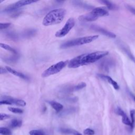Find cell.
<instances>
[{
  "mask_svg": "<svg viewBox=\"0 0 135 135\" xmlns=\"http://www.w3.org/2000/svg\"><path fill=\"white\" fill-rule=\"evenodd\" d=\"M108 51H96L88 54H83L71 59L68 63L69 68H77L83 65L93 63L108 54Z\"/></svg>",
  "mask_w": 135,
  "mask_h": 135,
  "instance_id": "cell-1",
  "label": "cell"
},
{
  "mask_svg": "<svg viewBox=\"0 0 135 135\" xmlns=\"http://www.w3.org/2000/svg\"><path fill=\"white\" fill-rule=\"evenodd\" d=\"M66 14V10L63 8L54 9L50 11L44 17L42 24L45 26L60 23Z\"/></svg>",
  "mask_w": 135,
  "mask_h": 135,
  "instance_id": "cell-2",
  "label": "cell"
},
{
  "mask_svg": "<svg viewBox=\"0 0 135 135\" xmlns=\"http://www.w3.org/2000/svg\"><path fill=\"white\" fill-rule=\"evenodd\" d=\"M99 37V35H90V36H86L84 37H79L78 38H75L73 40H71L68 41L64 43H62L60 47L61 49H67L71 47H73L75 46L82 45L83 44L90 43L94 40H97Z\"/></svg>",
  "mask_w": 135,
  "mask_h": 135,
  "instance_id": "cell-3",
  "label": "cell"
},
{
  "mask_svg": "<svg viewBox=\"0 0 135 135\" xmlns=\"http://www.w3.org/2000/svg\"><path fill=\"white\" fill-rule=\"evenodd\" d=\"M69 62L67 61H60L54 64L49 67L45 70L43 71L41 75L43 78H46L50 75L56 74L60 72L68 63Z\"/></svg>",
  "mask_w": 135,
  "mask_h": 135,
  "instance_id": "cell-4",
  "label": "cell"
},
{
  "mask_svg": "<svg viewBox=\"0 0 135 135\" xmlns=\"http://www.w3.org/2000/svg\"><path fill=\"white\" fill-rule=\"evenodd\" d=\"M75 25V20L73 17L69 18L66 22L65 25L60 30H58L55 34L56 37H62L67 35Z\"/></svg>",
  "mask_w": 135,
  "mask_h": 135,
  "instance_id": "cell-5",
  "label": "cell"
},
{
  "mask_svg": "<svg viewBox=\"0 0 135 135\" xmlns=\"http://www.w3.org/2000/svg\"><path fill=\"white\" fill-rule=\"evenodd\" d=\"M37 1H34V0H23V1H19L16 2L15 3H13L9 6H8L6 8H5L4 10V12L9 13V12H13L16 11L18 8L31 4L32 3H34L37 2Z\"/></svg>",
  "mask_w": 135,
  "mask_h": 135,
  "instance_id": "cell-6",
  "label": "cell"
},
{
  "mask_svg": "<svg viewBox=\"0 0 135 135\" xmlns=\"http://www.w3.org/2000/svg\"><path fill=\"white\" fill-rule=\"evenodd\" d=\"M90 15H91V17L94 21L97 20L99 17L107 16L109 15L107 9L103 7H98L93 8L92 11L89 12Z\"/></svg>",
  "mask_w": 135,
  "mask_h": 135,
  "instance_id": "cell-7",
  "label": "cell"
},
{
  "mask_svg": "<svg viewBox=\"0 0 135 135\" xmlns=\"http://www.w3.org/2000/svg\"><path fill=\"white\" fill-rule=\"evenodd\" d=\"M90 28L93 30V31L98 32L102 34L105 35L109 37L110 38H115L116 37V35L112 33L111 32L107 30H105L104 28L98 26V25H91L90 26Z\"/></svg>",
  "mask_w": 135,
  "mask_h": 135,
  "instance_id": "cell-8",
  "label": "cell"
},
{
  "mask_svg": "<svg viewBox=\"0 0 135 135\" xmlns=\"http://www.w3.org/2000/svg\"><path fill=\"white\" fill-rule=\"evenodd\" d=\"M115 112L119 115L122 117V122L123 124L131 127V121L129 120L128 115L126 113L122 110L121 108L120 107H117L115 110Z\"/></svg>",
  "mask_w": 135,
  "mask_h": 135,
  "instance_id": "cell-9",
  "label": "cell"
},
{
  "mask_svg": "<svg viewBox=\"0 0 135 135\" xmlns=\"http://www.w3.org/2000/svg\"><path fill=\"white\" fill-rule=\"evenodd\" d=\"M113 61L109 59H105L102 61L99 64V68L102 70L108 71L109 69L113 66Z\"/></svg>",
  "mask_w": 135,
  "mask_h": 135,
  "instance_id": "cell-10",
  "label": "cell"
},
{
  "mask_svg": "<svg viewBox=\"0 0 135 135\" xmlns=\"http://www.w3.org/2000/svg\"><path fill=\"white\" fill-rule=\"evenodd\" d=\"M97 75L100 78L107 81L108 83L111 84L113 86V87L114 88V89L115 90H117L119 89L120 87H119V85H118V84L117 83V82H116L114 80H113L110 76L103 74H98Z\"/></svg>",
  "mask_w": 135,
  "mask_h": 135,
  "instance_id": "cell-11",
  "label": "cell"
},
{
  "mask_svg": "<svg viewBox=\"0 0 135 135\" xmlns=\"http://www.w3.org/2000/svg\"><path fill=\"white\" fill-rule=\"evenodd\" d=\"M4 97L5 98L7 99L11 102L12 105L14 104V105H16L17 106L24 107V106H25L26 104V102L23 100L15 99V98H11L9 97H6V96H4Z\"/></svg>",
  "mask_w": 135,
  "mask_h": 135,
  "instance_id": "cell-12",
  "label": "cell"
},
{
  "mask_svg": "<svg viewBox=\"0 0 135 135\" xmlns=\"http://www.w3.org/2000/svg\"><path fill=\"white\" fill-rule=\"evenodd\" d=\"M59 131L63 134L69 135H83L79 131L70 128H60Z\"/></svg>",
  "mask_w": 135,
  "mask_h": 135,
  "instance_id": "cell-13",
  "label": "cell"
},
{
  "mask_svg": "<svg viewBox=\"0 0 135 135\" xmlns=\"http://www.w3.org/2000/svg\"><path fill=\"white\" fill-rule=\"evenodd\" d=\"M5 69L7 70V71L9 73H11V74H13V75L17 76V77H19V78H20L21 79H24V80H28V78L26 75H25L24 74H23L22 73L18 72V71H17L12 69L11 68H10L9 66H5Z\"/></svg>",
  "mask_w": 135,
  "mask_h": 135,
  "instance_id": "cell-14",
  "label": "cell"
},
{
  "mask_svg": "<svg viewBox=\"0 0 135 135\" xmlns=\"http://www.w3.org/2000/svg\"><path fill=\"white\" fill-rule=\"evenodd\" d=\"M49 104L53 108L54 110H55L56 112H60L62 111L63 108V106L62 104L55 101H50L49 102Z\"/></svg>",
  "mask_w": 135,
  "mask_h": 135,
  "instance_id": "cell-15",
  "label": "cell"
},
{
  "mask_svg": "<svg viewBox=\"0 0 135 135\" xmlns=\"http://www.w3.org/2000/svg\"><path fill=\"white\" fill-rule=\"evenodd\" d=\"M22 124V121L21 120L14 119L11 121L9 122V127L12 128H15L17 127H20Z\"/></svg>",
  "mask_w": 135,
  "mask_h": 135,
  "instance_id": "cell-16",
  "label": "cell"
},
{
  "mask_svg": "<svg viewBox=\"0 0 135 135\" xmlns=\"http://www.w3.org/2000/svg\"><path fill=\"white\" fill-rule=\"evenodd\" d=\"M101 3L105 4L107 6V8L110 10H115L118 9V7L116 5L114 4L112 2L108 1H100Z\"/></svg>",
  "mask_w": 135,
  "mask_h": 135,
  "instance_id": "cell-17",
  "label": "cell"
},
{
  "mask_svg": "<svg viewBox=\"0 0 135 135\" xmlns=\"http://www.w3.org/2000/svg\"><path fill=\"white\" fill-rule=\"evenodd\" d=\"M130 115L131 117V129L132 130L134 126H135V110L134 109H131L130 111Z\"/></svg>",
  "mask_w": 135,
  "mask_h": 135,
  "instance_id": "cell-18",
  "label": "cell"
},
{
  "mask_svg": "<svg viewBox=\"0 0 135 135\" xmlns=\"http://www.w3.org/2000/svg\"><path fill=\"white\" fill-rule=\"evenodd\" d=\"M0 45H1V47L2 48H3L4 49H5L6 50L10 51V52L13 53L14 54H17V52L16 51V50L14 49H13V47H12L10 46H9L8 45H7L6 44H3L2 43H1Z\"/></svg>",
  "mask_w": 135,
  "mask_h": 135,
  "instance_id": "cell-19",
  "label": "cell"
},
{
  "mask_svg": "<svg viewBox=\"0 0 135 135\" xmlns=\"http://www.w3.org/2000/svg\"><path fill=\"white\" fill-rule=\"evenodd\" d=\"M86 85V84L85 82H81L79 84H78L77 85H75L74 86L72 87L71 88V91H78L84 88H85Z\"/></svg>",
  "mask_w": 135,
  "mask_h": 135,
  "instance_id": "cell-20",
  "label": "cell"
},
{
  "mask_svg": "<svg viewBox=\"0 0 135 135\" xmlns=\"http://www.w3.org/2000/svg\"><path fill=\"white\" fill-rule=\"evenodd\" d=\"M122 50L126 53V54L127 55V56L131 59V60H132L134 63H135V57L133 55V54L130 52V51L127 48H126L125 47L123 46L122 47Z\"/></svg>",
  "mask_w": 135,
  "mask_h": 135,
  "instance_id": "cell-21",
  "label": "cell"
},
{
  "mask_svg": "<svg viewBox=\"0 0 135 135\" xmlns=\"http://www.w3.org/2000/svg\"><path fill=\"white\" fill-rule=\"evenodd\" d=\"M0 134L1 135H12L11 131L7 128L1 127Z\"/></svg>",
  "mask_w": 135,
  "mask_h": 135,
  "instance_id": "cell-22",
  "label": "cell"
},
{
  "mask_svg": "<svg viewBox=\"0 0 135 135\" xmlns=\"http://www.w3.org/2000/svg\"><path fill=\"white\" fill-rule=\"evenodd\" d=\"M30 135H46L45 132L41 130H32L29 132Z\"/></svg>",
  "mask_w": 135,
  "mask_h": 135,
  "instance_id": "cell-23",
  "label": "cell"
},
{
  "mask_svg": "<svg viewBox=\"0 0 135 135\" xmlns=\"http://www.w3.org/2000/svg\"><path fill=\"white\" fill-rule=\"evenodd\" d=\"M8 109L9 111L14 113H18V114H21L23 113V110L21 109L20 108H14V107H8Z\"/></svg>",
  "mask_w": 135,
  "mask_h": 135,
  "instance_id": "cell-24",
  "label": "cell"
},
{
  "mask_svg": "<svg viewBox=\"0 0 135 135\" xmlns=\"http://www.w3.org/2000/svg\"><path fill=\"white\" fill-rule=\"evenodd\" d=\"M36 33V30L34 29H30V30H28L27 31H26L23 35L24 37H31V36H33L35 33Z\"/></svg>",
  "mask_w": 135,
  "mask_h": 135,
  "instance_id": "cell-25",
  "label": "cell"
},
{
  "mask_svg": "<svg viewBox=\"0 0 135 135\" xmlns=\"http://www.w3.org/2000/svg\"><path fill=\"white\" fill-rule=\"evenodd\" d=\"M83 133L84 135H94L95 132L93 130L90 128H86L83 131Z\"/></svg>",
  "mask_w": 135,
  "mask_h": 135,
  "instance_id": "cell-26",
  "label": "cell"
},
{
  "mask_svg": "<svg viewBox=\"0 0 135 135\" xmlns=\"http://www.w3.org/2000/svg\"><path fill=\"white\" fill-rule=\"evenodd\" d=\"M11 23H0V29L3 30V29H5L6 28H7L8 27H9L11 25Z\"/></svg>",
  "mask_w": 135,
  "mask_h": 135,
  "instance_id": "cell-27",
  "label": "cell"
},
{
  "mask_svg": "<svg viewBox=\"0 0 135 135\" xmlns=\"http://www.w3.org/2000/svg\"><path fill=\"white\" fill-rule=\"evenodd\" d=\"M10 117H11V116L9 115L5 114V113H1V114H0V120L1 121L9 119Z\"/></svg>",
  "mask_w": 135,
  "mask_h": 135,
  "instance_id": "cell-28",
  "label": "cell"
},
{
  "mask_svg": "<svg viewBox=\"0 0 135 135\" xmlns=\"http://www.w3.org/2000/svg\"><path fill=\"white\" fill-rule=\"evenodd\" d=\"M127 8L128 10H129L130 12H131L133 14H134L135 15V8H134L132 6H131L130 5H127Z\"/></svg>",
  "mask_w": 135,
  "mask_h": 135,
  "instance_id": "cell-29",
  "label": "cell"
},
{
  "mask_svg": "<svg viewBox=\"0 0 135 135\" xmlns=\"http://www.w3.org/2000/svg\"><path fill=\"white\" fill-rule=\"evenodd\" d=\"M8 71H7V70L6 69H4L3 68V67H1V69H0V73L1 74H4V73H7Z\"/></svg>",
  "mask_w": 135,
  "mask_h": 135,
  "instance_id": "cell-30",
  "label": "cell"
},
{
  "mask_svg": "<svg viewBox=\"0 0 135 135\" xmlns=\"http://www.w3.org/2000/svg\"><path fill=\"white\" fill-rule=\"evenodd\" d=\"M132 98L133 99V100H134V101H135V97L134 96H133V95H132Z\"/></svg>",
  "mask_w": 135,
  "mask_h": 135,
  "instance_id": "cell-31",
  "label": "cell"
}]
</instances>
